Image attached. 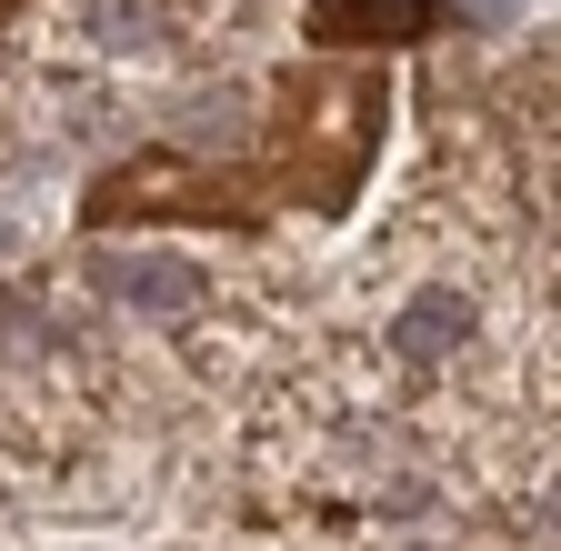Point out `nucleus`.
<instances>
[{"instance_id":"f257e3e1","label":"nucleus","mask_w":561,"mask_h":551,"mask_svg":"<svg viewBox=\"0 0 561 551\" xmlns=\"http://www.w3.org/2000/svg\"><path fill=\"white\" fill-rule=\"evenodd\" d=\"M111 291H121L130 311H191V301H201V271L171 261V251H130V261H111Z\"/></svg>"},{"instance_id":"f03ea898","label":"nucleus","mask_w":561,"mask_h":551,"mask_svg":"<svg viewBox=\"0 0 561 551\" xmlns=\"http://www.w3.org/2000/svg\"><path fill=\"white\" fill-rule=\"evenodd\" d=\"M461 321H471V311H461L451 291H421V301L391 321V352H411V361H442L451 341H461Z\"/></svg>"},{"instance_id":"7ed1b4c3","label":"nucleus","mask_w":561,"mask_h":551,"mask_svg":"<svg viewBox=\"0 0 561 551\" xmlns=\"http://www.w3.org/2000/svg\"><path fill=\"white\" fill-rule=\"evenodd\" d=\"M421 21H432V0H341L321 31H341V41H401Z\"/></svg>"}]
</instances>
